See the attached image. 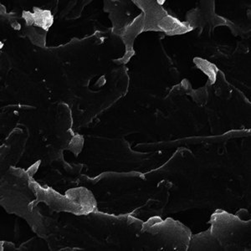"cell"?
I'll return each instance as SVG.
<instances>
[{
  "mask_svg": "<svg viewBox=\"0 0 251 251\" xmlns=\"http://www.w3.org/2000/svg\"><path fill=\"white\" fill-rule=\"evenodd\" d=\"M210 231L222 251H247L251 249V220L218 209L210 219Z\"/></svg>",
  "mask_w": 251,
  "mask_h": 251,
  "instance_id": "6da1fadb",
  "label": "cell"
},
{
  "mask_svg": "<svg viewBox=\"0 0 251 251\" xmlns=\"http://www.w3.org/2000/svg\"><path fill=\"white\" fill-rule=\"evenodd\" d=\"M143 229L149 234L159 237L160 240L172 249L188 251L192 233L181 223L171 219L162 220L160 218H151L144 224Z\"/></svg>",
  "mask_w": 251,
  "mask_h": 251,
  "instance_id": "7a4b0ae2",
  "label": "cell"
},
{
  "mask_svg": "<svg viewBox=\"0 0 251 251\" xmlns=\"http://www.w3.org/2000/svg\"><path fill=\"white\" fill-rule=\"evenodd\" d=\"M188 251H222V248L208 228L200 234H192Z\"/></svg>",
  "mask_w": 251,
  "mask_h": 251,
  "instance_id": "3957f363",
  "label": "cell"
}]
</instances>
